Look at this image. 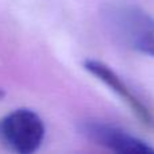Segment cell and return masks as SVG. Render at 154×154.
<instances>
[{
  "mask_svg": "<svg viewBox=\"0 0 154 154\" xmlns=\"http://www.w3.org/2000/svg\"><path fill=\"white\" fill-rule=\"evenodd\" d=\"M106 20L112 31L134 50L154 57V18L130 4L111 5Z\"/></svg>",
  "mask_w": 154,
  "mask_h": 154,
  "instance_id": "1",
  "label": "cell"
},
{
  "mask_svg": "<svg viewBox=\"0 0 154 154\" xmlns=\"http://www.w3.org/2000/svg\"><path fill=\"white\" fill-rule=\"evenodd\" d=\"M46 128L43 120L30 109H16L0 120V141L19 154H31L41 147Z\"/></svg>",
  "mask_w": 154,
  "mask_h": 154,
  "instance_id": "2",
  "label": "cell"
},
{
  "mask_svg": "<svg viewBox=\"0 0 154 154\" xmlns=\"http://www.w3.org/2000/svg\"><path fill=\"white\" fill-rule=\"evenodd\" d=\"M80 131L89 141L112 152L125 154H154V147L149 143L115 126L97 122H85L81 125Z\"/></svg>",
  "mask_w": 154,
  "mask_h": 154,
  "instance_id": "3",
  "label": "cell"
},
{
  "mask_svg": "<svg viewBox=\"0 0 154 154\" xmlns=\"http://www.w3.org/2000/svg\"><path fill=\"white\" fill-rule=\"evenodd\" d=\"M84 68L95 77H97L101 82L109 87L115 93L120 96L126 103L128 104L133 112L137 115L139 120L142 123H145L146 126L154 128V115L153 112L147 108V106L141 100L139 97H137L135 93L127 87L125 81L120 79L108 65L103 64V62L97 61V60H87L84 62Z\"/></svg>",
  "mask_w": 154,
  "mask_h": 154,
  "instance_id": "4",
  "label": "cell"
},
{
  "mask_svg": "<svg viewBox=\"0 0 154 154\" xmlns=\"http://www.w3.org/2000/svg\"><path fill=\"white\" fill-rule=\"evenodd\" d=\"M3 96H4V92H3V91L0 89V100H2V99H3Z\"/></svg>",
  "mask_w": 154,
  "mask_h": 154,
  "instance_id": "5",
  "label": "cell"
}]
</instances>
